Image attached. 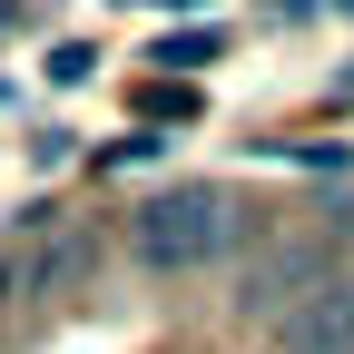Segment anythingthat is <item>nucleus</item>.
Here are the masks:
<instances>
[{
  "label": "nucleus",
  "instance_id": "f257e3e1",
  "mask_svg": "<svg viewBox=\"0 0 354 354\" xmlns=\"http://www.w3.org/2000/svg\"><path fill=\"white\" fill-rule=\"evenodd\" d=\"M236 246V197L216 187H167L158 207H138V266L148 276H197Z\"/></svg>",
  "mask_w": 354,
  "mask_h": 354
},
{
  "label": "nucleus",
  "instance_id": "f03ea898",
  "mask_svg": "<svg viewBox=\"0 0 354 354\" xmlns=\"http://www.w3.org/2000/svg\"><path fill=\"white\" fill-rule=\"evenodd\" d=\"M286 354H354V286H325L315 305H295Z\"/></svg>",
  "mask_w": 354,
  "mask_h": 354
},
{
  "label": "nucleus",
  "instance_id": "7ed1b4c3",
  "mask_svg": "<svg viewBox=\"0 0 354 354\" xmlns=\"http://www.w3.org/2000/svg\"><path fill=\"white\" fill-rule=\"evenodd\" d=\"M0 286H10V266H0Z\"/></svg>",
  "mask_w": 354,
  "mask_h": 354
}]
</instances>
